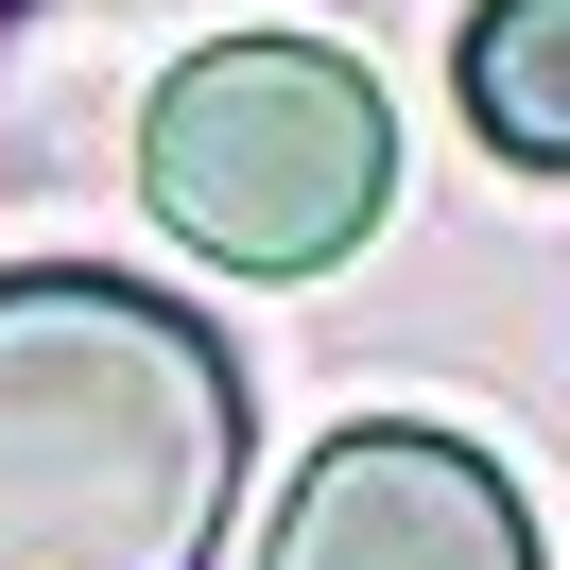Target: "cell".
Returning <instances> with one entry per match:
<instances>
[{
	"instance_id": "obj_1",
	"label": "cell",
	"mask_w": 570,
	"mask_h": 570,
	"mask_svg": "<svg viewBox=\"0 0 570 570\" xmlns=\"http://www.w3.org/2000/svg\"><path fill=\"white\" fill-rule=\"evenodd\" d=\"M243 363L139 277H0V570H208Z\"/></svg>"
},
{
	"instance_id": "obj_2",
	"label": "cell",
	"mask_w": 570,
	"mask_h": 570,
	"mask_svg": "<svg viewBox=\"0 0 570 570\" xmlns=\"http://www.w3.org/2000/svg\"><path fill=\"white\" fill-rule=\"evenodd\" d=\"M139 208L225 277H328L397 208V105L328 36H208L139 105Z\"/></svg>"
},
{
	"instance_id": "obj_3",
	"label": "cell",
	"mask_w": 570,
	"mask_h": 570,
	"mask_svg": "<svg viewBox=\"0 0 570 570\" xmlns=\"http://www.w3.org/2000/svg\"><path fill=\"white\" fill-rule=\"evenodd\" d=\"M259 570H535V501L501 484L466 432L432 415H363L294 466Z\"/></svg>"
},
{
	"instance_id": "obj_4",
	"label": "cell",
	"mask_w": 570,
	"mask_h": 570,
	"mask_svg": "<svg viewBox=\"0 0 570 570\" xmlns=\"http://www.w3.org/2000/svg\"><path fill=\"white\" fill-rule=\"evenodd\" d=\"M466 121L519 174H570V0H484L466 18Z\"/></svg>"
}]
</instances>
